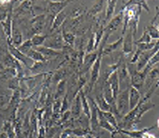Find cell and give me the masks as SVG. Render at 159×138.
Returning a JSON list of instances; mask_svg holds the SVG:
<instances>
[{
  "label": "cell",
  "mask_w": 159,
  "mask_h": 138,
  "mask_svg": "<svg viewBox=\"0 0 159 138\" xmlns=\"http://www.w3.org/2000/svg\"><path fill=\"white\" fill-rule=\"evenodd\" d=\"M129 89L127 88L122 91L120 94H118L116 97V110L121 115H126L129 112Z\"/></svg>",
  "instance_id": "6da1fadb"
},
{
  "label": "cell",
  "mask_w": 159,
  "mask_h": 138,
  "mask_svg": "<svg viewBox=\"0 0 159 138\" xmlns=\"http://www.w3.org/2000/svg\"><path fill=\"white\" fill-rule=\"evenodd\" d=\"M8 49L9 51L11 52V55L14 58H16L17 61L22 62L24 65H25L26 67H29V65H30L29 64H31V65H32L33 61L31 60L30 58H29L26 55H25V54H23L22 52L19 51L17 50V48L15 47L12 43H10V42H8Z\"/></svg>",
  "instance_id": "7a4b0ae2"
},
{
  "label": "cell",
  "mask_w": 159,
  "mask_h": 138,
  "mask_svg": "<svg viewBox=\"0 0 159 138\" xmlns=\"http://www.w3.org/2000/svg\"><path fill=\"white\" fill-rule=\"evenodd\" d=\"M123 20H124V11H122L121 12L116 15V17L111 19L110 23L108 24L107 32H106V33H108V36H110L113 31L117 30V28L122 24Z\"/></svg>",
  "instance_id": "3957f363"
},
{
  "label": "cell",
  "mask_w": 159,
  "mask_h": 138,
  "mask_svg": "<svg viewBox=\"0 0 159 138\" xmlns=\"http://www.w3.org/2000/svg\"><path fill=\"white\" fill-rule=\"evenodd\" d=\"M124 45H123V53L125 55H129L133 51V44H134V37L132 31L129 30H128V33L125 36L124 38Z\"/></svg>",
  "instance_id": "277c9868"
},
{
  "label": "cell",
  "mask_w": 159,
  "mask_h": 138,
  "mask_svg": "<svg viewBox=\"0 0 159 138\" xmlns=\"http://www.w3.org/2000/svg\"><path fill=\"white\" fill-rule=\"evenodd\" d=\"M141 100V95L140 92L137 89H135L134 87H130L129 91V110L133 109L138 103Z\"/></svg>",
  "instance_id": "5b68a950"
},
{
  "label": "cell",
  "mask_w": 159,
  "mask_h": 138,
  "mask_svg": "<svg viewBox=\"0 0 159 138\" xmlns=\"http://www.w3.org/2000/svg\"><path fill=\"white\" fill-rule=\"evenodd\" d=\"M35 49L38 51L39 52H40L45 59H48V58H52V57H55V56H58L60 54V52L58 51H56V50H53V49H51V48L45 47V46H39V47H35Z\"/></svg>",
  "instance_id": "8992f818"
},
{
  "label": "cell",
  "mask_w": 159,
  "mask_h": 138,
  "mask_svg": "<svg viewBox=\"0 0 159 138\" xmlns=\"http://www.w3.org/2000/svg\"><path fill=\"white\" fill-rule=\"evenodd\" d=\"M100 60H101V58L98 57L97 60L95 61V63L93 64V66H92L91 80H90V84H91V86L96 82V81L98 80V78L99 77V71H100Z\"/></svg>",
  "instance_id": "52a82bcc"
},
{
  "label": "cell",
  "mask_w": 159,
  "mask_h": 138,
  "mask_svg": "<svg viewBox=\"0 0 159 138\" xmlns=\"http://www.w3.org/2000/svg\"><path fill=\"white\" fill-rule=\"evenodd\" d=\"M154 126H152L151 128H146V129H143L142 130H130V131H128V130H121V133H124L125 135H127L128 136H129L130 138H142L144 132H146L149 130H151L153 129Z\"/></svg>",
  "instance_id": "ba28073f"
},
{
  "label": "cell",
  "mask_w": 159,
  "mask_h": 138,
  "mask_svg": "<svg viewBox=\"0 0 159 138\" xmlns=\"http://www.w3.org/2000/svg\"><path fill=\"white\" fill-rule=\"evenodd\" d=\"M26 56H28L29 58H30L33 62H44L46 60L44 58V56L40 52L38 51L35 48H32L30 51L27 53Z\"/></svg>",
  "instance_id": "9c48e42d"
},
{
  "label": "cell",
  "mask_w": 159,
  "mask_h": 138,
  "mask_svg": "<svg viewBox=\"0 0 159 138\" xmlns=\"http://www.w3.org/2000/svg\"><path fill=\"white\" fill-rule=\"evenodd\" d=\"M123 42H124V38L122 37V38H120L118 39L116 42H115V43H111V44L107 45V46L105 47V49L103 50V54H110V53H111L112 51H114L116 50L117 48L120 47L121 44L123 43Z\"/></svg>",
  "instance_id": "30bf717a"
},
{
  "label": "cell",
  "mask_w": 159,
  "mask_h": 138,
  "mask_svg": "<svg viewBox=\"0 0 159 138\" xmlns=\"http://www.w3.org/2000/svg\"><path fill=\"white\" fill-rule=\"evenodd\" d=\"M46 38H47L46 35L36 34L32 37V38L30 39V40H31V43L33 44V46L39 47V46H41L43 43H44L45 40H46Z\"/></svg>",
  "instance_id": "8fae6325"
},
{
  "label": "cell",
  "mask_w": 159,
  "mask_h": 138,
  "mask_svg": "<svg viewBox=\"0 0 159 138\" xmlns=\"http://www.w3.org/2000/svg\"><path fill=\"white\" fill-rule=\"evenodd\" d=\"M32 48H33V44L31 43V40L28 39V40H26L25 42H23L21 45L17 47V50L20 52H22L23 54L27 55V53L30 51Z\"/></svg>",
  "instance_id": "7c38bea8"
},
{
  "label": "cell",
  "mask_w": 159,
  "mask_h": 138,
  "mask_svg": "<svg viewBox=\"0 0 159 138\" xmlns=\"http://www.w3.org/2000/svg\"><path fill=\"white\" fill-rule=\"evenodd\" d=\"M116 1H109L108 2L107 6V12H106V16H105V21H110L111 18L114 14L115 11V8H116Z\"/></svg>",
  "instance_id": "4fadbf2b"
},
{
  "label": "cell",
  "mask_w": 159,
  "mask_h": 138,
  "mask_svg": "<svg viewBox=\"0 0 159 138\" xmlns=\"http://www.w3.org/2000/svg\"><path fill=\"white\" fill-rule=\"evenodd\" d=\"M145 28H146V30H148V33L150 35V37L151 38V39H157V40H159V32L158 30H157V29L156 25L151 24L150 25L147 26Z\"/></svg>",
  "instance_id": "5bb4252c"
},
{
  "label": "cell",
  "mask_w": 159,
  "mask_h": 138,
  "mask_svg": "<svg viewBox=\"0 0 159 138\" xmlns=\"http://www.w3.org/2000/svg\"><path fill=\"white\" fill-rule=\"evenodd\" d=\"M66 17V14L64 11H61L59 14L57 16L56 19H55V21H54V24H53V27H52V30H55L56 28H57L58 26L61 25V24L64 22L65 20V18Z\"/></svg>",
  "instance_id": "9a60e30c"
},
{
  "label": "cell",
  "mask_w": 159,
  "mask_h": 138,
  "mask_svg": "<svg viewBox=\"0 0 159 138\" xmlns=\"http://www.w3.org/2000/svg\"><path fill=\"white\" fill-rule=\"evenodd\" d=\"M151 38L150 37V35L148 33V30H146V28H144V31H143V33L142 37L140 38L137 40V41H135L134 43H151Z\"/></svg>",
  "instance_id": "2e32d148"
},
{
  "label": "cell",
  "mask_w": 159,
  "mask_h": 138,
  "mask_svg": "<svg viewBox=\"0 0 159 138\" xmlns=\"http://www.w3.org/2000/svg\"><path fill=\"white\" fill-rule=\"evenodd\" d=\"M159 62V51L157 53H155L153 56H151V58L149 60V62H148V64H147V65L145 66L146 68H148L149 69H151V67H153L154 65L157 64V63H158Z\"/></svg>",
  "instance_id": "e0dca14e"
},
{
  "label": "cell",
  "mask_w": 159,
  "mask_h": 138,
  "mask_svg": "<svg viewBox=\"0 0 159 138\" xmlns=\"http://www.w3.org/2000/svg\"><path fill=\"white\" fill-rule=\"evenodd\" d=\"M81 97H82V102H83V105H84V110L85 114L88 115V117H90V108L88 106V102L86 101V98L84 95L81 92Z\"/></svg>",
  "instance_id": "ac0fdd59"
},
{
  "label": "cell",
  "mask_w": 159,
  "mask_h": 138,
  "mask_svg": "<svg viewBox=\"0 0 159 138\" xmlns=\"http://www.w3.org/2000/svg\"><path fill=\"white\" fill-rule=\"evenodd\" d=\"M8 15L9 13L7 12V11L4 7H2V5H0V22L4 21L7 18Z\"/></svg>",
  "instance_id": "d6986e66"
},
{
  "label": "cell",
  "mask_w": 159,
  "mask_h": 138,
  "mask_svg": "<svg viewBox=\"0 0 159 138\" xmlns=\"http://www.w3.org/2000/svg\"><path fill=\"white\" fill-rule=\"evenodd\" d=\"M103 2H98V4H96V5H94L93 7H92V9L90 11V14H96V13H98L100 11V10L102 9V7H103Z\"/></svg>",
  "instance_id": "ffe728a7"
},
{
  "label": "cell",
  "mask_w": 159,
  "mask_h": 138,
  "mask_svg": "<svg viewBox=\"0 0 159 138\" xmlns=\"http://www.w3.org/2000/svg\"><path fill=\"white\" fill-rule=\"evenodd\" d=\"M64 39H65L66 43L72 44L74 42V39H75V37L71 33H66V34H64Z\"/></svg>",
  "instance_id": "44dd1931"
},
{
  "label": "cell",
  "mask_w": 159,
  "mask_h": 138,
  "mask_svg": "<svg viewBox=\"0 0 159 138\" xmlns=\"http://www.w3.org/2000/svg\"><path fill=\"white\" fill-rule=\"evenodd\" d=\"M142 138H157V137H156L154 135L151 134L150 132L146 131V132H144V133H143Z\"/></svg>",
  "instance_id": "7402d4cb"
},
{
  "label": "cell",
  "mask_w": 159,
  "mask_h": 138,
  "mask_svg": "<svg viewBox=\"0 0 159 138\" xmlns=\"http://www.w3.org/2000/svg\"><path fill=\"white\" fill-rule=\"evenodd\" d=\"M0 69H4V65L1 63V61H0Z\"/></svg>",
  "instance_id": "603a6c76"
},
{
  "label": "cell",
  "mask_w": 159,
  "mask_h": 138,
  "mask_svg": "<svg viewBox=\"0 0 159 138\" xmlns=\"http://www.w3.org/2000/svg\"><path fill=\"white\" fill-rule=\"evenodd\" d=\"M156 27H157V30H158V32H159V24H157V25H156Z\"/></svg>",
  "instance_id": "cb8c5ba5"
},
{
  "label": "cell",
  "mask_w": 159,
  "mask_h": 138,
  "mask_svg": "<svg viewBox=\"0 0 159 138\" xmlns=\"http://www.w3.org/2000/svg\"><path fill=\"white\" fill-rule=\"evenodd\" d=\"M157 127L159 128V118H158V120H157Z\"/></svg>",
  "instance_id": "d4e9b609"
}]
</instances>
